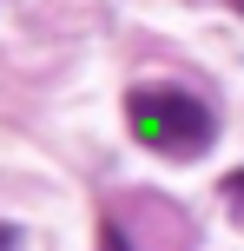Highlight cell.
<instances>
[{
    "mask_svg": "<svg viewBox=\"0 0 244 251\" xmlns=\"http://www.w3.org/2000/svg\"><path fill=\"white\" fill-rule=\"evenodd\" d=\"M224 199H231V205H244V172H231V178H224Z\"/></svg>",
    "mask_w": 244,
    "mask_h": 251,
    "instance_id": "obj_2",
    "label": "cell"
},
{
    "mask_svg": "<svg viewBox=\"0 0 244 251\" xmlns=\"http://www.w3.org/2000/svg\"><path fill=\"white\" fill-rule=\"evenodd\" d=\"M126 126H132V139H139L145 152H158V159H172V165L205 159L211 139H218L211 100H198L178 79H139V86L126 93Z\"/></svg>",
    "mask_w": 244,
    "mask_h": 251,
    "instance_id": "obj_1",
    "label": "cell"
},
{
    "mask_svg": "<svg viewBox=\"0 0 244 251\" xmlns=\"http://www.w3.org/2000/svg\"><path fill=\"white\" fill-rule=\"evenodd\" d=\"M13 238H20V231H13V225H0V245H13Z\"/></svg>",
    "mask_w": 244,
    "mask_h": 251,
    "instance_id": "obj_3",
    "label": "cell"
}]
</instances>
